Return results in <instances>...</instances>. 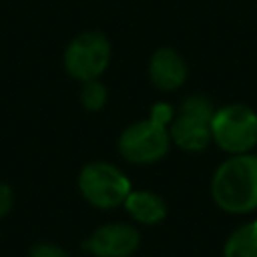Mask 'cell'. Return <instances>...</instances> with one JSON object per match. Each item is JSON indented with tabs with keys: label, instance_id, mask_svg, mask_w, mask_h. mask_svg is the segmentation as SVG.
<instances>
[{
	"label": "cell",
	"instance_id": "cell-1",
	"mask_svg": "<svg viewBox=\"0 0 257 257\" xmlns=\"http://www.w3.org/2000/svg\"><path fill=\"white\" fill-rule=\"evenodd\" d=\"M213 201L227 213L257 209V155L241 153L221 163L211 181Z\"/></svg>",
	"mask_w": 257,
	"mask_h": 257
},
{
	"label": "cell",
	"instance_id": "cell-2",
	"mask_svg": "<svg viewBox=\"0 0 257 257\" xmlns=\"http://www.w3.org/2000/svg\"><path fill=\"white\" fill-rule=\"evenodd\" d=\"M173 116V106L167 102H157L151 108L149 118L128 124L118 137V153L122 159L135 165H149L163 159L171 147L169 124Z\"/></svg>",
	"mask_w": 257,
	"mask_h": 257
},
{
	"label": "cell",
	"instance_id": "cell-3",
	"mask_svg": "<svg viewBox=\"0 0 257 257\" xmlns=\"http://www.w3.org/2000/svg\"><path fill=\"white\" fill-rule=\"evenodd\" d=\"M213 114H215V108L207 96L203 94L187 96L169 124L171 141L179 149L189 151V153L203 151L213 141L211 137Z\"/></svg>",
	"mask_w": 257,
	"mask_h": 257
},
{
	"label": "cell",
	"instance_id": "cell-4",
	"mask_svg": "<svg viewBox=\"0 0 257 257\" xmlns=\"http://www.w3.org/2000/svg\"><path fill=\"white\" fill-rule=\"evenodd\" d=\"M211 137L225 153H249L257 145V112L241 102L217 108L211 120Z\"/></svg>",
	"mask_w": 257,
	"mask_h": 257
},
{
	"label": "cell",
	"instance_id": "cell-5",
	"mask_svg": "<svg viewBox=\"0 0 257 257\" xmlns=\"http://www.w3.org/2000/svg\"><path fill=\"white\" fill-rule=\"evenodd\" d=\"M78 189L82 197L98 209H114L122 205L133 191L131 179L106 161L88 163L78 175Z\"/></svg>",
	"mask_w": 257,
	"mask_h": 257
},
{
	"label": "cell",
	"instance_id": "cell-6",
	"mask_svg": "<svg viewBox=\"0 0 257 257\" xmlns=\"http://www.w3.org/2000/svg\"><path fill=\"white\" fill-rule=\"evenodd\" d=\"M110 62V42L102 32L88 30L70 40L64 50L66 72L80 80H96Z\"/></svg>",
	"mask_w": 257,
	"mask_h": 257
},
{
	"label": "cell",
	"instance_id": "cell-7",
	"mask_svg": "<svg viewBox=\"0 0 257 257\" xmlns=\"http://www.w3.org/2000/svg\"><path fill=\"white\" fill-rule=\"evenodd\" d=\"M141 245V233L128 223H106L90 233L84 249L94 257H131Z\"/></svg>",
	"mask_w": 257,
	"mask_h": 257
},
{
	"label": "cell",
	"instance_id": "cell-8",
	"mask_svg": "<svg viewBox=\"0 0 257 257\" xmlns=\"http://www.w3.org/2000/svg\"><path fill=\"white\" fill-rule=\"evenodd\" d=\"M149 78L151 82L163 90L171 92L179 88L187 78V64L183 56L173 48H159L149 62Z\"/></svg>",
	"mask_w": 257,
	"mask_h": 257
},
{
	"label": "cell",
	"instance_id": "cell-9",
	"mask_svg": "<svg viewBox=\"0 0 257 257\" xmlns=\"http://www.w3.org/2000/svg\"><path fill=\"white\" fill-rule=\"evenodd\" d=\"M122 207L135 221L143 225H155L167 217V205L163 197L153 191H131Z\"/></svg>",
	"mask_w": 257,
	"mask_h": 257
},
{
	"label": "cell",
	"instance_id": "cell-10",
	"mask_svg": "<svg viewBox=\"0 0 257 257\" xmlns=\"http://www.w3.org/2000/svg\"><path fill=\"white\" fill-rule=\"evenodd\" d=\"M223 257H257V219L241 225L229 235Z\"/></svg>",
	"mask_w": 257,
	"mask_h": 257
},
{
	"label": "cell",
	"instance_id": "cell-11",
	"mask_svg": "<svg viewBox=\"0 0 257 257\" xmlns=\"http://www.w3.org/2000/svg\"><path fill=\"white\" fill-rule=\"evenodd\" d=\"M106 98H108L106 86L102 82H98V78L84 82V86L80 90V102L86 110H100L106 104Z\"/></svg>",
	"mask_w": 257,
	"mask_h": 257
},
{
	"label": "cell",
	"instance_id": "cell-12",
	"mask_svg": "<svg viewBox=\"0 0 257 257\" xmlns=\"http://www.w3.org/2000/svg\"><path fill=\"white\" fill-rule=\"evenodd\" d=\"M30 257H68V253L54 243H36L30 249Z\"/></svg>",
	"mask_w": 257,
	"mask_h": 257
},
{
	"label": "cell",
	"instance_id": "cell-13",
	"mask_svg": "<svg viewBox=\"0 0 257 257\" xmlns=\"http://www.w3.org/2000/svg\"><path fill=\"white\" fill-rule=\"evenodd\" d=\"M12 203H14V193H12V189H10L6 183H0V219L10 213Z\"/></svg>",
	"mask_w": 257,
	"mask_h": 257
}]
</instances>
